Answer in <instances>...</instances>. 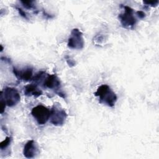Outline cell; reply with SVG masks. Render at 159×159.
Returning <instances> with one entry per match:
<instances>
[{"mask_svg": "<svg viewBox=\"0 0 159 159\" xmlns=\"http://www.w3.org/2000/svg\"><path fill=\"white\" fill-rule=\"evenodd\" d=\"M16 9H17V11H18V12H19V14L22 16V17H23L24 18H25V19H27V14H26V13L21 9V8H20V7H16Z\"/></svg>", "mask_w": 159, "mask_h": 159, "instance_id": "cell-13", "label": "cell"}, {"mask_svg": "<svg viewBox=\"0 0 159 159\" xmlns=\"http://www.w3.org/2000/svg\"><path fill=\"white\" fill-rule=\"evenodd\" d=\"M38 152V147L34 140H29L24 145L23 154L27 158H34Z\"/></svg>", "mask_w": 159, "mask_h": 159, "instance_id": "cell-8", "label": "cell"}, {"mask_svg": "<svg viewBox=\"0 0 159 159\" xmlns=\"http://www.w3.org/2000/svg\"><path fill=\"white\" fill-rule=\"evenodd\" d=\"M61 83L56 75H47L43 81V86L49 89L57 90L60 88Z\"/></svg>", "mask_w": 159, "mask_h": 159, "instance_id": "cell-9", "label": "cell"}, {"mask_svg": "<svg viewBox=\"0 0 159 159\" xmlns=\"http://www.w3.org/2000/svg\"><path fill=\"white\" fill-rule=\"evenodd\" d=\"M67 117L65 111L57 106H53L50 110V122L55 126L62 125Z\"/></svg>", "mask_w": 159, "mask_h": 159, "instance_id": "cell-5", "label": "cell"}, {"mask_svg": "<svg viewBox=\"0 0 159 159\" xmlns=\"http://www.w3.org/2000/svg\"><path fill=\"white\" fill-rule=\"evenodd\" d=\"M31 114L39 125H43L50 119V110L45 106L39 104L32 108Z\"/></svg>", "mask_w": 159, "mask_h": 159, "instance_id": "cell-3", "label": "cell"}, {"mask_svg": "<svg viewBox=\"0 0 159 159\" xmlns=\"http://www.w3.org/2000/svg\"><path fill=\"white\" fill-rule=\"evenodd\" d=\"M33 70L32 68L27 67L23 69H17L13 67V73L19 80L27 81L33 79Z\"/></svg>", "mask_w": 159, "mask_h": 159, "instance_id": "cell-7", "label": "cell"}, {"mask_svg": "<svg viewBox=\"0 0 159 159\" xmlns=\"http://www.w3.org/2000/svg\"><path fill=\"white\" fill-rule=\"evenodd\" d=\"M12 140V138L11 137H6V139L1 142L0 143V148L1 150H4L5 148H6L11 143Z\"/></svg>", "mask_w": 159, "mask_h": 159, "instance_id": "cell-11", "label": "cell"}, {"mask_svg": "<svg viewBox=\"0 0 159 159\" xmlns=\"http://www.w3.org/2000/svg\"><path fill=\"white\" fill-rule=\"evenodd\" d=\"M1 99L9 107L16 106L20 99V94L18 91L12 87H6L1 91Z\"/></svg>", "mask_w": 159, "mask_h": 159, "instance_id": "cell-2", "label": "cell"}, {"mask_svg": "<svg viewBox=\"0 0 159 159\" xmlns=\"http://www.w3.org/2000/svg\"><path fill=\"white\" fill-rule=\"evenodd\" d=\"M24 94L27 96L39 97L42 94V91L35 84H29L24 87Z\"/></svg>", "mask_w": 159, "mask_h": 159, "instance_id": "cell-10", "label": "cell"}, {"mask_svg": "<svg viewBox=\"0 0 159 159\" xmlns=\"http://www.w3.org/2000/svg\"><path fill=\"white\" fill-rule=\"evenodd\" d=\"M20 2L22 4L23 6L26 9H32L35 8V6L34 5L33 1H21Z\"/></svg>", "mask_w": 159, "mask_h": 159, "instance_id": "cell-12", "label": "cell"}, {"mask_svg": "<svg viewBox=\"0 0 159 159\" xmlns=\"http://www.w3.org/2000/svg\"><path fill=\"white\" fill-rule=\"evenodd\" d=\"M94 95L99 98V101L109 107H113L117 99L116 93L107 84H102L98 87Z\"/></svg>", "mask_w": 159, "mask_h": 159, "instance_id": "cell-1", "label": "cell"}, {"mask_svg": "<svg viewBox=\"0 0 159 159\" xmlns=\"http://www.w3.org/2000/svg\"><path fill=\"white\" fill-rule=\"evenodd\" d=\"M84 42L83 34L78 29H73L68 40V47L70 48L80 50L84 47Z\"/></svg>", "mask_w": 159, "mask_h": 159, "instance_id": "cell-6", "label": "cell"}, {"mask_svg": "<svg viewBox=\"0 0 159 159\" xmlns=\"http://www.w3.org/2000/svg\"><path fill=\"white\" fill-rule=\"evenodd\" d=\"M136 14H137V16H138L139 18H140V19H143V18H144V17H145V14L143 11H137Z\"/></svg>", "mask_w": 159, "mask_h": 159, "instance_id": "cell-15", "label": "cell"}, {"mask_svg": "<svg viewBox=\"0 0 159 159\" xmlns=\"http://www.w3.org/2000/svg\"><path fill=\"white\" fill-rule=\"evenodd\" d=\"M124 12L119 15L120 23L125 28H130L134 26L137 23V19L134 15V10L129 6H123Z\"/></svg>", "mask_w": 159, "mask_h": 159, "instance_id": "cell-4", "label": "cell"}, {"mask_svg": "<svg viewBox=\"0 0 159 159\" xmlns=\"http://www.w3.org/2000/svg\"><path fill=\"white\" fill-rule=\"evenodd\" d=\"M143 3L147 4V5H150L152 6H157L158 3V1H143Z\"/></svg>", "mask_w": 159, "mask_h": 159, "instance_id": "cell-14", "label": "cell"}]
</instances>
